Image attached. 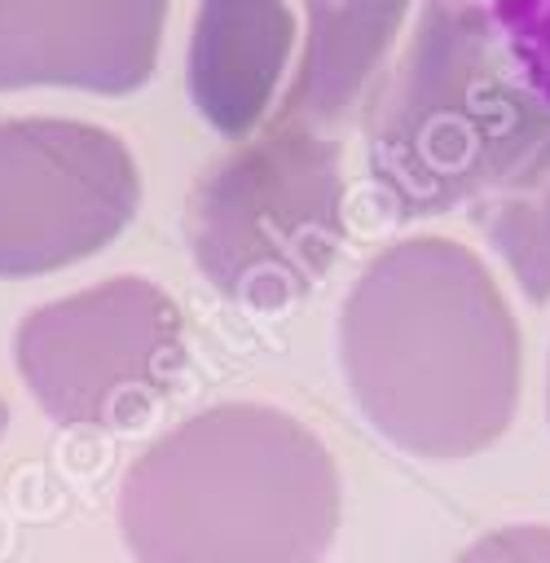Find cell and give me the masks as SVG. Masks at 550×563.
I'll return each mask as SVG.
<instances>
[{
  "instance_id": "cell-1",
  "label": "cell",
  "mask_w": 550,
  "mask_h": 563,
  "mask_svg": "<svg viewBox=\"0 0 550 563\" xmlns=\"http://www.w3.org/2000/svg\"><path fill=\"white\" fill-rule=\"evenodd\" d=\"M343 369L387 440L466 457L515 418L519 330L466 246L414 238L383 251L348 295Z\"/></svg>"
},
{
  "instance_id": "cell-2",
  "label": "cell",
  "mask_w": 550,
  "mask_h": 563,
  "mask_svg": "<svg viewBox=\"0 0 550 563\" xmlns=\"http://www.w3.org/2000/svg\"><path fill=\"white\" fill-rule=\"evenodd\" d=\"M374 88L370 172L396 220L484 202L550 136V106L519 79L484 0H422L405 57Z\"/></svg>"
},
{
  "instance_id": "cell-3",
  "label": "cell",
  "mask_w": 550,
  "mask_h": 563,
  "mask_svg": "<svg viewBox=\"0 0 550 563\" xmlns=\"http://www.w3.org/2000/svg\"><path fill=\"white\" fill-rule=\"evenodd\" d=\"M185 233L202 277L233 303L299 299L343 242L334 136L273 119L194 185Z\"/></svg>"
},
{
  "instance_id": "cell-4",
  "label": "cell",
  "mask_w": 550,
  "mask_h": 563,
  "mask_svg": "<svg viewBox=\"0 0 550 563\" xmlns=\"http://www.w3.org/2000/svg\"><path fill=\"white\" fill-rule=\"evenodd\" d=\"M18 365L62 427H128L180 369V312L150 282L114 277L31 312Z\"/></svg>"
},
{
  "instance_id": "cell-5",
  "label": "cell",
  "mask_w": 550,
  "mask_h": 563,
  "mask_svg": "<svg viewBox=\"0 0 550 563\" xmlns=\"http://www.w3.org/2000/svg\"><path fill=\"white\" fill-rule=\"evenodd\" d=\"M136 167L119 136L70 119L0 123V273H44L92 255L136 211Z\"/></svg>"
},
{
  "instance_id": "cell-6",
  "label": "cell",
  "mask_w": 550,
  "mask_h": 563,
  "mask_svg": "<svg viewBox=\"0 0 550 563\" xmlns=\"http://www.w3.org/2000/svg\"><path fill=\"white\" fill-rule=\"evenodd\" d=\"M167 0H0V88L132 92L150 79Z\"/></svg>"
},
{
  "instance_id": "cell-7",
  "label": "cell",
  "mask_w": 550,
  "mask_h": 563,
  "mask_svg": "<svg viewBox=\"0 0 550 563\" xmlns=\"http://www.w3.org/2000/svg\"><path fill=\"white\" fill-rule=\"evenodd\" d=\"M295 18L286 0H198L189 40V97L198 114L224 132L246 136L286 70Z\"/></svg>"
},
{
  "instance_id": "cell-8",
  "label": "cell",
  "mask_w": 550,
  "mask_h": 563,
  "mask_svg": "<svg viewBox=\"0 0 550 563\" xmlns=\"http://www.w3.org/2000/svg\"><path fill=\"white\" fill-rule=\"evenodd\" d=\"M308 40L277 119L330 132L383 79L392 35L409 0H304Z\"/></svg>"
},
{
  "instance_id": "cell-9",
  "label": "cell",
  "mask_w": 550,
  "mask_h": 563,
  "mask_svg": "<svg viewBox=\"0 0 550 563\" xmlns=\"http://www.w3.org/2000/svg\"><path fill=\"white\" fill-rule=\"evenodd\" d=\"M480 233L502 251L519 290L532 303L550 299V136L537 154L484 202L471 207Z\"/></svg>"
},
{
  "instance_id": "cell-10",
  "label": "cell",
  "mask_w": 550,
  "mask_h": 563,
  "mask_svg": "<svg viewBox=\"0 0 550 563\" xmlns=\"http://www.w3.org/2000/svg\"><path fill=\"white\" fill-rule=\"evenodd\" d=\"M519 79L550 106V0H484Z\"/></svg>"
},
{
  "instance_id": "cell-11",
  "label": "cell",
  "mask_w": 550,
  "mask_h": 563,
  "mask_svg": "<svg viewBox=\"0 0 550 563\" xmlns=\"http://www.w3.org/2000/svg\"><path fill=\"white\" fill-rule=\"evenodd\" d=\"M458 563H550V528L546 523H510L480 537Z\"/></svg>"
},
{
  "instance_id": "cell-12",
  "label": "cell",
  "mask_w": 550,
  "mask_h": 563,
  "mask_svg": "<svg viewBox=\"0 0 550 563\" xmlns=\"http://www.w3.org/2000/svg\"><path fill=\"white\" fill-rule=\"evenodd\" d=\"M0 431H4V405H0Z\"/></svg>"
}]
</instances>
